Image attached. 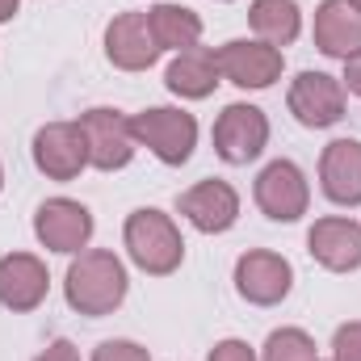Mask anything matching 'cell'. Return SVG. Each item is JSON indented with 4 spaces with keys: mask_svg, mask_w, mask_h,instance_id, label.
<instances>
[{
    "mask_svg": "<svg viewBox=\"0 0 361 361\" xmlns=\"http://www.w3.org/2000/svg\"><path fill=\"white\" fill-rule=\"evenodd\" d=\"M68 302L80 311V315H109L122 307L126 298V269L122 261L109 252V248H92V252H80L68 269Z\"/></svg>",
    "mask_w": 361,
    "mask_h": 361,
    "instance_id": "1",
    "label": "cell"
},
{
    "mask_svg": "<svg viewBox=\"0 0 361 361\" xmlns=\"http://www.w3.org/2000/svg\"><path fill=\"white\" fill-rule=\"evenodd\" d=\"M126 252H130V261L139 265L143 273H156V277H164V273H173L185 261V240H180L177 223L164 214V210H135L130 219H126Z\"/></svg>",
    "mask_w": 361,
    "mask_h": 361,
    "instance_id": "2",
    "label": "cell"
},
{
    "mask_svg": "<svg viewBox=\"0 0 361 361\" xmlns=\"http://www.w3.org/2000/svg\"><path fill=\"white\" fill-rule=\"evenodd\" d=\"M135 143L152 147L164 164H185L197 147V122L185 109H143L130 118Z\"/></svg>",
    "mask_w": 361,
    "mask_h": 361,
    "instance_id": "3",
    "label": "cell"
},
{
    "mask_svg": "<svg viewBox=\"0 0 361 361\" xmlns=\"http://www.w3.org/2000/svg\"><path fill=\"white\" fill-rule=\"evenodd\" d=\"M265 143H269V118L257 105L235 101V105H227L219 114V122H214V152H219V160L248 164V160H257L265 152Z\"/></svg>",
    "mask_w": 361,
    "mask_h": 361,
    "instance_id": "4",
    "label": "cell"
},
{
    "mask_svg": "<svg viewBox=\"0 0 361 361\" xmlns=\"http://www.w3.org/2000/svg\"><path fill=\"white\" fill-rule=\"evenodd\" d=\"M34 164L51 180H72L89 164V139L80 122H47L34 135Z\"/></svg>",
    "mask_w": 361,
    "mask_h": 361,
    "instance_id": "5",
    "label": "cell"
},
{
    "mask_svg": "<svg viewBox=\"0 0 361 361\" xmlns=\"http://www.w3.org/2000/svg\"><path fill=\"white\" fill-rule=\"evenodd\" d=\"M286 101H290V114L311 130L336 126L345 118V85L328 72H298Z\"/></svg>",
    "mask_w": 361,
    "mask_h": 361,
    "instance_id": "6",
    "label": "cell"
},
{
    "mask_svg": "<svg viewBox=\"0 0 361 361\" xmlns=\"http://www.w3.org/2000/svg\"><path fill=\"white\" fill-rule=\"evenodd\" d=\"M214 55H219V72L240 89H269L281 76V63H286L281 51L261 42V38H231Z\"/></svg>",
    "mask_w": 361,
    "mask_h": 361,
    "instance_id": "7",
    "label": "cell"
},
{
    "mask_svg": "<svg viewBox=\"0 0 361 361\" xmlns=\"http://www.w3.org/2000/svg\"><path fill=\"white\" fill-rule=\"evenodd\" d=\"M85 126V139H89V164L101 173H114V169H126L130 156H135V130H130V118H122L118 109H105L97 105L80 118Z\"/></svg>",
    "mask_w": 361,
    "mask_h": 361,
    "instance_id": "8",
    "label": "cell"
},
{
    "mask_svg": "<svg viewBox=\"0 0 361 361\" xmlns=\"http://www.w3.org/2000/svg\"><path fill=\"white\" fill-rule=\"evenodd\" d=\"M290 286H294V269H290V261L277 257V252L252 248V252H244V257L235 261V290H240L248 302H257V307L281 302V298L290 294Z\"/></svg>",
    "mask_w": 361,
    "mask_h": 361,
    "instance_id": "9",
    "label": "cell"
},
{
    "mask_svg": "<svg viewBox=\"0 0 361 361\" xmlns=\"http://www.w3.org/2000/svg\"><path fill=\"white\" fill-rule=\"evenodd\" d=\"M34 235L51 248V252H80L92 235V214L89 206L72 202V197H51L38 206L34 214Z\"/></svg>",
    "mask_w": 361,
    "mask_h": 361,
    "instance_id": "10",
    "label": "cell"
},
{
    "mask_svg": "<svg viewBox=\"0 0 361 361\" xmlns=\"http://www.w3.org/2000/svg\"><path fill=\"white\" fill-rule=\"evenodd\" d=\"M307 202H311V189L298 164L290 160H273L269 169L257 177V206L277 219V223H294L307 214Z\"/></svg>",
    "mask_w": 361,
    "mask_h": 361,
    "instance_id": "11",
    "label": "cell"
},
{
    "mask_svg": "<svg viewBox=\"0 0 361 361\" xmlns=\"http://www.w3.org/2000/svg\"><path fill=\"white\" fill-rule=\"evenodd\" d=\"M105 55L122 72H143L160 59V47L152 38L147 13H118L105 30Z\"/></svg>",
    "mask_w": 361,
    "mask_h": 361,
    "instance_id": "12",
    "label": "cell"
},
{
    "mask_svg": "<svg viewBox=\"0 0 361 361\" xmlns=\"http://www.w3.org/2000/svg\"><path fill=\"white\" fill-rule=\"evenodd\" d=\"M177 210L206 235H219L227 231L235 219H240V197L227 180H197L193 189H185L177 202Z\"/></svg>",
    "mask_w": 361,
    "mask_h": 361,
    "instance_id": "13",
    "label": "cell"
},
{
    "mask_svg": "<svg viewBox=\"0 0 361 361\" xmlns=\"http://www.w3.org/2000/svg\"><path fill=\"white\" fill-rule=\"evenodd\" d=\"M307 252L332 273H349L361 265V223L353 219H319L307 231Z\"/></svg>",
    "mask_w": 361,
    "mask_h": 361,
    "instance_id": "14",
    "label": "cell"
},
{
    "mask_svg": "<svg viewBox=\"0 0 361 361\" xmlns=\"http://www.w3.org/2000/svg\"><path fill=\"white\" fill-rule=\"evenodd\" d=\"M319 180L336 206H361V139H332L319 156Z\"/></svg>",
    "mask_w": 361,
    "mask_h": 361,
    "instance_id": "15",
    "label": "cell"
},
{
    "mask_svg": "<svg viewBox=\"0 0 361 361\" xmlns=\"http://www.w3.org/2000/svg\"><path fill=\"white\" fill-rule=\"evenodd\" d=\"M47 265L30 252H8L0 261V302L8 311H34L47 298Z\"/></svg>",
    "mask_w": 361,
    "mask_h": 361,
    "instance_id": "16",
    "label": "cell"
},
{
    "mask_svg": "<svg viewBox=\"0 0 361 361\" xmlns=\"http://www.w3.org/2000/svg\"><path fill=\"white\" fill-rule=\"evenodd\" d=\"M315 47L332 59H349L361 51V13L349 0H324L315 8Z\"/></svg>",
    "mask_w": 361,
    "mask_h": 361,
    "instance_id": "17",
    "label": "cell"
},
{
    "mask_svg": "<svg viewBox=\"0 0 361 361\" xmlns=\"http://www.w3.org/2000/svg\"><path fill=\"white\" fill-rule=\"evenodd\" d=\"M219 55L210 51V47H189V51H180L177 59L169 63V89L177 92V97H189V101H202V97H210V92L219 89Z\"/></svg>",
    "mask_w": 361,
    "mask_h": 361,
    "instance_id": "18",
    "label": "cell"
},
{
    "mask_svg": "<svg viewBox=\"0 0 361 361\" xmlns=\"http://www.w3.org/2000/svg\"><path fill=\"white\" fill-rule=\"evenodd\" d=\"M147 25L160 51H189L202 42V17L185 4H156L147 13Z\"/></svg>",
    "mask_w": 361,
    "mask_h": 361,
    "instance_id": "19",
    "label": "cell"
},
{
    "mask_svg": "<svg viewBox=\"0 0 361 361\" xmlns=\"http://www.w3.org/2000/svg\"><path fill=\"white\" fill-rule=\"evenodd\" d=\"M248 21H252L257 38L277 47V51L290 47L298 38V30H302V17H298V4L294 0H252Z\"/></svg>",
    "mask_w": 361,
    "mask_h": 361,
    "instance_id": "20",
    "label": "cell"
},
{
    "mask_svg": "<svg viewBox=\"0 0 361 361\" xmlns=\"http://www.w3.org/2000/svg\"><path fill=\"white\" fill-rule=\"evenodd\" d=\"M265 361H315V341L302 328H281L265 341Z\"/></svg>",
    "mask_w": 361,
    "mask_h": 361,
    "instance_id": "21",
    "label": "cell"
},
{
    "mask_svg": "<svg viewBox=\"0 0 361 361\" xmlns=\"http://www.w3.org/2000/svg\"><path fill=\"white\" fill-rule=\"evenodd\" d=\"M332 353H336V361H361V319L336 328V336H332Z\"/></svg>",
    "mask_w": 361,
    "mask_h": 361,
    "instance_id": "22",
    "label": "cell"
},
{
    "mask_svg": "<svg viewBox=\"0 0 361 361\" xmlns=\"http://www.w3.org/2000/svg\"><path fill=\"white\" fill-rule=\"evenodd\" d=\"M92 361H152V353L135 341H105V345H97Z\"/></svg>",
    "mask_w": 361,
    "mask_h": 361,
    "instance_id": "23",
    "label": "cell"
},
{
    "mask_svg": "<svg viewBox=\"0 0 361 361\" xmlns=\"http://www.w3.org/2000/svg\"><path fill=\"white\" fill-rule=\"evenodd\" d=\"M210 361H257V353L244 345V341H219L210 349Z\"/></svg>",
    "mask_w": 361,
    "mask_h": 361,
    "instance_id": "24",
    "label": "cell"
},
{
    "mask_svg": "<svg viewBox=\"0 0 361 361\" xmlns=\"http://www.w3.org/2000/svg\"><path fill=\"white\" fill-rule=\"evenodd\" d=\"M34 361H80V353H76V345H68V341H55L51 349H42Z\"/></svg>",
    "mask_w": 361,
    "mask_h": 361,
    "instance_id": "25",
    "label": "cell"
},
{
    "mask_svg": "<svg viewBox=\"0 0 361 361\" xmlns=\"http://www.w3.org/2000/svg\"><path fill=\"white\" fill-rule=\"evenodd\" d=\"M345 85H349V92H357L361 97V51L345 59Z\"/></svg>",
    "mask_w": 361,
    "mask_h": 361,
    "instance_id": "26",
    "label": "cell"
},
{
    "mask_svg": "<svg viewBox=\"0 0 361 361\" xmlns=\"http://www.w3.org/2000/svg\"><path fill=\"white\" fill-rule=\"evenodd\" d=\"M17 13V0H0V21H8Z\"/></svg>",
    "mask_w": 361,
    "mask_h": 361,
    "instance_id": "27",
    "label": "cell"
},
{
    "mask_svg": "<svg viewBox=\"0 0 361 361\" xmlns=\"http://www.w3.org/2000/svg\"><path fill=\"white\" fill-rule=\"evenodd\" d=\"M349 4H353V8H357V13H361V0H349Z\"/></svg>",
    "mask_w": 361,
    "mask_h": 361,
    "instance_id": "28",
    "label": "cell"
},
{
    "mask_svg": "<svg viewBox=\"0 0 361 361\" xmlns=\"http://www.w3.org/2000/svg\"><path fill=\"white\" fill-rule=\"evenodd\" d=\"M0 185H4V173H0Z\"/></svg>",
    "mask_w": 361,
    "mask_h": 361,
    "instance_id": "29",
    "label": "cell"
},
{
    "mask_svg": "<svg viewBox=\"0 0 361 361\" xmlns=\"http://www.w3.org/2000/svg\"><path fill=\"white\" fill-rule=\"evenodd\" d=\"M315 361H319V357H315ZM332 361H336V357H332Z\"/></svg>",
    "mask_w": 361,
    "mask_h": 361,
    "instance_id": "30",
    "label": "cell"
}]
</instances>
